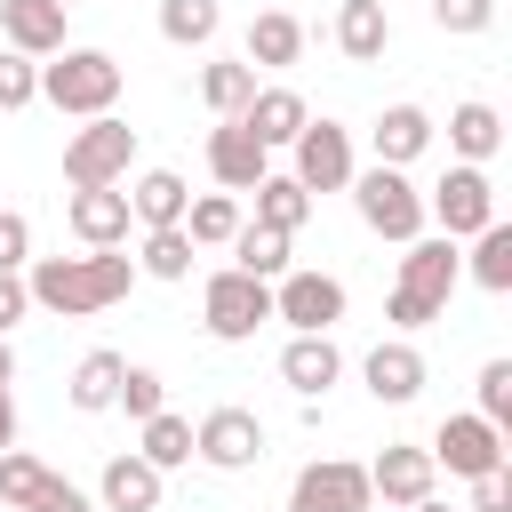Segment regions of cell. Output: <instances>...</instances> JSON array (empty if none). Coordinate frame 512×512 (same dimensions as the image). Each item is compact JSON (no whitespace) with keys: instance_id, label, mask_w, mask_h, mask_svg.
<instances>
[{"instance_id":"d6986e66","label":"cell","mask_w":512,"mask_h":512,"mask_svg":"<svg viewBox=\"0 0 512 512\" xmlns=\"http://www.w3.org/2000/svg\"><path fill=\"white\" fill-rule=\"evenodd\" d=\"M368 392H376L384 408H400V400H416V392H424V352H416L408 336H392V344H376V352H368Z\"/></svg>"},{"instance_id":"74e56055","label":"cell","mask_w":512,"mask_h":512,"mask_svg":"<svg viewBox=\"0 0 512 512\" xmlns=\"http://www.w3.org/2000/svg\"><path fill=\"white\" fill-rule=\"evenodd\" d=\"M472 416H488L496 432L512 424V360H488V368H480V408H472Z\"/></svg>"},{"instance_id":"4dcf8cb0","label":"cell","mask_w":512,"mask_h":512,"mask_svg":"<svg viewBox=\"0 0 512 512\" xmlns=\"http://www.w3.org/2000/svg\"><path fill=\"white\" fill-rule=\"evenodd\" d=\"M120 368H128L120 352H88V360L72 368V408H80V416L112 408V392H120Z\"/></svg>"},{"instance_id":"60d3db41","label":"cell","mask_w":512,"mask_h":512,"mask_svg":"<svg viewBox=\"0 0 512 512\" xmlns=\"http://www.w3.org/2000/svg\"><path fill=\"white\" fill-rule=\"evenodd\" d=\"M472 512H512V472H504V464L472 480Z\"/></svg>"},{"instance_id":"7bdbcfd3","label":"cell","mask_w":512,"mask_h":512,"mask_svg":"<svg viewBox=\"0 0 512 512\" xmlns=\"http://www.w3.org/2000/svg\"><path fill=\"white\" fill-rule=\"evenodd\" d=\"M32 512H96V504H88V496H80V488H72V480H48V488H40V504H32Z\"/></svg>"},{"instance_id":"277c9868","label":"cell","mask_w":512,"mask_h":512,"mask_svg":"<svg viewBox=\"0 0 512 512\" xmlns=\"http://www.w3.org/2000/svg\"><path fill=\"white\" fill-rule=\"evenodd\" d=\"M128 160H136V128L112 120V112H96V120L72 128V144H64V184H72V192H88V184H120Z\"/></svg>"},{"instance_id":"f1b7e54d","label":"cell","mask_w":512,"mask_h":512,"mask_svg":"<svg viewBox=\"0 0 512 512\" xmlns=\"http://www.w3.org/2000/svg\"><path fill=\"white\" fill-rule=\"evenodd\" d=\"M464 272H472L488 296H504V288H512V224H480V232H472V264H464Z\"/></svg>"},{"instance_id":"ee69618b","label":"cell","mask_w":512,"mask_h":512,"mask_svg":"<svg viewBox=\"0 0 512 512\" xmlns=\"http://www.w3.org/2000/svg\"><path fill=\"white\" fill-rule=\"evenodd\" d=\"M0 448H16V400H8V384H0Z\"/></svg>"},{"instance_id":"b9f144b4","label":"cell","mask_w":512,"mask_h":512,"mask_svg":"<svg viewBox=\"0 0 512 512\" xmlns=\"http://www.w3.org/2000/svg\"><path fill=\"white\" fill-rule=\"evenodd\" d=\"M24 312H32V288H24V272H0V336H8Z\"/></svg>"},{"instance_id":"7a4b0ae2","label":"cell","mask_w":512,"mask_h":512,"mask_svg":"<svg viewBox=\"0 0 512 512\" xmlns=\"http://www.w3.org/2000/svg\"><path fill=\"white\" fill-rule=\"evenodd\" d=\"M456 280H464V256H456V240L440 232V240H408V256H400V288H392V320L400 328H424V320H440L448 312V296H456Z\"/></svg>"},{"instance_id":"83f0119b","label":"cell","mask_w":512,"mask_h":512,"mask_svg":"<svg viewBox=\"0 0 512 512\" xmlns=\"http://www.w3.org/2000/svg\"><path fill=\"white\" fill-rule=\"evenodd\" d=\"M448 144H456L464 160H488V152L504 144V120H496V104H480V96H472V104H456V112H448Z\"/></svg>"},{"instance_id":"484cf974","label":"cell","mask_w":512,"mask_h":512,"mask_svg":"<svg viewBox=\"0 0 512 512\" xmlns=\"http://www.w3.org/2000/svg\"><path fill=\"white\" fill-rule=\"evenodd\" d=\"M248 192H256V224H272V232H296V224L312 216V192H304L296 176H256Z\"/></svg>"},{"instance_id":"6da1fadb","label":"cell","mask_w":512,"mask_h":512,"mask_svg":"<svg viewBox=\"0 0 512 512\" xmlns=\"http://www.w3.org/2000/svg\"><path fill=\"white\" fill-rule=\"evenodd\" d=\"M128 280H136V256H112V248H88V256H32V272H24L32 304L56 312V320H80V312L120 304Z\"/></svg>"},{"instance_id":"cb8c5ba5","label":"cell","mask_w":512,"mask_h":512,"mask_svg":"<svg viewBox=\"0 0 512 512\" xmlns=\"http://www.w3.org/2000/svg\"><path fill=\"white\" fill-rule=\"evenodd\" d=\"M248 96H256V64H248V56H240V64H232V56H224V64H200V104H208L216 120H232Z\"/></svg>"},{"instance_id":"e0dca14e","label":"cell","mask_w":512,"mask_h":512,"mask_svg":"<svg viewBox=\"0 0 512 512\" xmlns=\"http://www.w3.org/2000/svg\"><path fill=\"white\" fill-rule=\"evenodd\" d=\"M232 120H240V128H248V136L272 152V144H296V128H304L312 112H304V96H296V88H256V96H248Z\"/></svg>"},{"instance_id":"bcb514c9","label":"cell","mask_w":512,"mask_h":512,"mask_svg":"<svg viewBox=\"0 0 512 512\" xmlns=\"http://www.w3.org/2000/svg\"><path fill=\"white\" fill-rule=\"evenodd\" d=\"M408 512H448V504H440V496H416V504H408Z\"/></svg>"},{"instance_id":"d4e9b609","label":"cell","mask_w":512,"mask_h":512,"mask_svg":"<svg viewBox=\"0 0 512 512\" xmlns=\"http://www.w3.org/2000/svg\"><path fill=\"white\" fill-rule=\"evenodd\" d=\"M184 176L176 168H152V176H136V192H128V216H144V224H184Z\"/></svg>"},{"instance_id":"9c48e42d","label":"cell","mask_w":512,"mask_h":512,"mask_svg":"<svg viewBox=\"0 0 512 512\" xmlns=\"http://www.w3.org/2000/svg\"><path fill=\"white\" fill-rule=\"evenodd\" d=\"M272 320H288L296 336L336 328V320H344V280H328V272H280V288H272Z\"/></svg>"},{"instance_id":"4fadbf2b","label":"cell","mask_w":512,"mask_h":512,"mask_svg":"<svg viewBox=\"0 0 512 512\" xmlns=\"http://www.w3.org/2000/svg\"><path fill=\"white\" fill-rule=\"evenodd\" d=\"M432 480H440V464H432V448H384L376 464H368V496H384V504H416V496H432Z\"/></svg>"},{"instance_id":"ffe728a7","label":"cell","mask_w":512,"mask_h":512,"mask_svg":"<svg viewBox=\"0 0 512 512\" xmlns=\"http://www.w3.org/2000/svg\"><path fill=\"white\" fill-rule=\"evenodd\" d=\"M96 496H104V512H160V464H144V456H112L104 480H96Z\"/></svg>"},{"instance_id":"8d00e7d4","label":"cell","mask_w":512,"mask_h":512,"mask_svg":"<svg viewBox=\"0 0 512 512\" xmlns=\"http://www.w3.org/2000/svg\"><path fill=\"white\" fill-rule=\"evenodd\" d=\"M160 392H168V384H160L152 368H120V392H112V408H128V416L144 424V416H160Z\"/></svg>"},{"instance_id":"9a60e30c","label":"cell","mask_w":512,"mask_h":512,"mask_svg":"<svg viewBox=\"0 0 512 512\" xmlns=\"http://www.w3.org/2000/svg\"><path fill=\"white\" fill-rule=\"evenodd\" d=\"M0 40L40 64V56L64 48V8H56V0H0Z\"/></svg>"},{"instance_id":"30bf717a","label":"cell","mask_w":512,"mask_h":512,"mask_svg":"<svg viewBox=\"0 0 512 512\" xmlns=\"http://www.w3.org/2000/svg\"><path fill=\"white\" fill-rule=\"evenodd\" d=\"M192 456L216 464V472H248V464L264 456V424H256L248 408H208L200 432H192Z\"/></svg>"},{"instance_id":"f35d334b","label":"cell","mask_w":512,"mask_h":512,"mask_svg":"<svg viewBox=\"0 0 512 512\" xmlns=\"http://www.w3.org/2000/svg\"><path fill=\"white\" fill-rule=\"evenodd\" d=\"M432 24L440 32H488L496 24V0H432Z\"/></svg>"},{"instance_id":"5b68a950","label":"cell","mask_w":512,"mask_h":512,"mask_svg":"<svg viewBox=\"0 0 512 512\" xmlns=\"http://www.w3.org/2000/svg\"><path fill=\"white\" fill-rule=\"evenodd\" d=\"M352 200H360V224H368L376 240H400V248H408V240L424 232V192H416L400 168H384V160H376L368 176H352Z\"/></svg>"},{"instance_id":"603a6c76","label":"cell","mask_w":512,"mask_h":512,"mask_svg":"<svg viewBox=\"0 0 512 512\" xmlns=\"http://www.w3.org/2000/svg\"><path fill=\"white\" fill-rule=\"evenodd\" d=\"M296 56H304V24H296V16H280V8H272V16H256V24H248V64H256V72L296 64Z\"/></svg>"},{"instance_id":"f546056e","label":"cell","mask_w":512,"mask_h":512,"mask_svg":"<svg viewBox=\"0 0 512 512\" xmlns=\"http://www.w3.org/2000/svg\"><path fill=\"white\" fill-rule=\"evenodd\" d=\"M216 24H224L216 0H160V40H176V48H208Z\"/></svg>"},{"instance_id":"ac0fdd59","label":"cell","mask_w":512,"mask_h":512,"mask_svg":"<svg viewBox=\"0 0 512 512\" xmlns=\"http://www.w3.org/2000/svg\"><path fill=\"white\" fill-rule=\"evenodd\" d=\"M72 232H80V248H120L128 240V192L120 184L72 192Z\"/></svg>"},{"instance_id":"ab89813d","label":"cell","mask_w":512,"mask_h":512,"mask_svg":"<svg viewBox=\"0 0 512 512\" xmlns=\"http://www.w3.org/2000/svg\"><path fill=\"white\" fill-rule=\"evenodd\" d=\"M32 264V224L16 208H0V272H24Z\"/></svg>"},{"instance_id":"8992f818","label":"cell","mask_w":512,"mask_h":512,"mask_svg":"<svg viewBox=\"0 0 512 512\" xmlns=\"http://www.w3.org/2000/svg\"><path fill=\"white\" fill-rule=\"evenodd\" d=\"M200 312H208V336L216 344H248L264 320H272V280H256V272H216L208 280V296H200Z\"/></svg>"},{"instance_id":"d590c367","label":"cell","mask_w":512,"mask_h":512,"mask_svg":"<svg viewBox=\"0 0 512 512\" xmlns=\"http://www.w3.org/2000/svg\"><path fill=\"white\" fill-rule=\"evenodd\" d=\"M32 96H40V64L16 56V48H0V112H24Z\"/></svg>"},{"instance_id":"e575fe53","label":"cell","mask_w":512,"mask_h":512,"mask_svg":"<svg viewBox=\"0 0 512 512\" xmlns=\"http://www.w3.org/2000/svg\"><path fill=\"white\" fill-rule=\"evenodd\" d=\"M48 480H56V472H48L40 456H16V448H0V504H8V512H32Z\"/></svg>"},{"instance_id":"2e32d148","label":"cell","mask_w":512,"mask_h":512,"mask_svg":"<svg viewBox=\"0 0 512 512\" xmlns=\"http://www.w3.org/2000/svg\"><path fill=\"white\" fill-rule=\"evenodd\" d=\"M208 176L232 184V192H248L256 176H272V152H264L240 120H224V128H208Z\"/></svg>"},{"instance_id":"d6a6232c","label":"cell","mask_w":512,"mask_h":512,"mask_svg":"<svg viewBox=\"0 0 512 512\" xmlns=\"http://www.w3.org/2000/svg\"><path fill=\"white\" fill-rule=\"evenodd\" d=\"M136 272H152V280H184V272H192V240H184V224H152Z\"/></svg>"},{"instance_id":"836d02e7","label":"cell","mask_w":512,"mask_h":512,"mask_svg":"<svg viewBox=\"0 0 512 512\" xmlns=\"http://www.w3.org/2000/svg\"><path fill=\"white\" fill-rule=\"evenodd\" d=\"M144 464H160V472H176V464H192V424L184 416H144V448H136Z\"/></svg>"},{"instance_id":"3957f363","label":"cell","mask_w":512,"mask_h":512,"mask_svg":"<svg viewBox=\"0 0 512 512\" xmlns=\"http://www.w3.org/2000/svg\"><path fill=\"white\" fill-rule=\"evenodd\" d=\"M120 64L104 56V48H56L48 64H40V96L56 104V112H72V120H96V112H112L120 104Z\"/></svg>"},{"instance_id":"ba28073f","label":"cell","mask_w":512,"mask_h":512,"mask_svg":"<svg viewBox=\"0 0 512 512\" xmlns=\"http://www.w3.org/2000/svg\"><path fill=\"white\" fill-rule=\"evenodd\" d=\"M368 464H344V456H312L288 488V512H368Z\"/></svg>"},{"instance_id":"8fae6325","label":"cell","mask_w":512,"mask_h":512,"mask_svg":"<svg viewBox=\"0 0 512 512\" xmlns=\"http://www.w3.org/2000/svg\"><path fill=\"white\" fill-rule=\"evenodd\" d=\"M432 464L456 472V480H480V472L504 464V432H496L488 416H448V424L432 432Z\"/></svg>"},{"instance_id":"44dd1931","label":"cell","mask_w":512,"mask_h":512,"mask_svg":"<svg viewBox=\"0 0 512 512\" xmlns=\"http://www.w3.org/2000/svg\"><path fill=\"white\" fill-rule=\"evenodd\" d=\"M336 48H344L352 64H384V48H392L384 0H344V8H336Z\"/></svg>"},{"instance_id":"7dc6e473","label":"cell","mask_w":512,"mask_h":512,"mask_svg":"<svg viewBox=\"0 0 512 512\" xmlns=\"http://www.w3.org/2000/svg\"><path fill=\"white\" fill-rule=\"evenodd\" d=\"M56 8H72V0H56Z\"/></svg>"},{"instance_id":"52a82bcc","label":"cell","mask_w":512,"mask_h":512,"mask_svg":"<svg viewBox=\"0 0 512 512\" xmlns=\"http://www.w3.org/2000/svg\"><path fill=\"white\" fill-rule=\"evenodd\" d=\"M424 216H440L448 240H472L480 224H496V184H488V168H480V160L448 168V176L424 192Z\"/></svg>"},{"instance_id":"f6af8a7d","label":"cell","mask_w":512,"mask_h":512,"mask_svg":"<svg viewBox=\"0 0 512 512\" xmlns=\"http://www.w3.org/2000/svg\"><path fill=\"white\" fill-rule=\"evenodd\" d=\"M0 384H16V352H8V336H0Z\"/></svg>"},{"instance_id":"1f68e13d","label":"cell","mask_w":512,"mask_h":512,"mask_svg":"<svg viewBox=\"0 0 512 512\" xmlns=\"http://www.w3.org/2000/svg\"><path fill=\"white\" fill-rule=\"evenodd\" d=\"M240 232V208L224 200V192H208V200H184V240L192 248H224Z\"/></svg>"},{"instance_id":"4316f807","label":"cell","mask_w":512,"mask_h":512,"mask_svg":"<svg viewBox=\"0 0 512 512\" xmlns=\"http://www.w3.org/2000/svg\"><path fill=\"white\" fill-rule=\"evenodd\" d=\"M288 240H296V232H272V224H240L224 248L240 256V272H256V280H280V272H288Z\"/></svg>"},{"instance_id":"7c38bea8","label":"cell","mask_w":512,"mask_h":512,"mask_svg":"<svg viewBox=\"0 0 512 512\" xmlns=\"http://www.w3.org/2000/svg\"><path fill=\"white\" fill-rule=\"evenodd\" d=\"M296 184L304 192H344L352 184V136L336 120H304L296 128Z\"/></svg>"},{"instance_id":"5bb4252c","label":"cell","mask_w":512,"mask_h":512,"mask_svg":"<svg viewBox=\"0 0 512 512\" xmlns=\"http://www.w3.org/2000/svg\"><path fill=\"white\" fill-rule=\"evenodd\" d=\"M336 376H344V352H336L328 328H320V336H288V352H280V384H288L296 400H320Z\"/></svg>"},{"instance_id":"7402d4cb","label":"cell","mask_w":512,"mask_h":512,"mask_svg":"<svg viewBox=\"0 0 512 512\" xmlns=\"http://www.w3.org/2000/svg\"><path fill=\"white\" fill-rule=\"evenodd\" d=\"M368 136H376V160H384V168H408V160L432 144V112H424V104H392Z\"/></svg>"}]
</instances>
